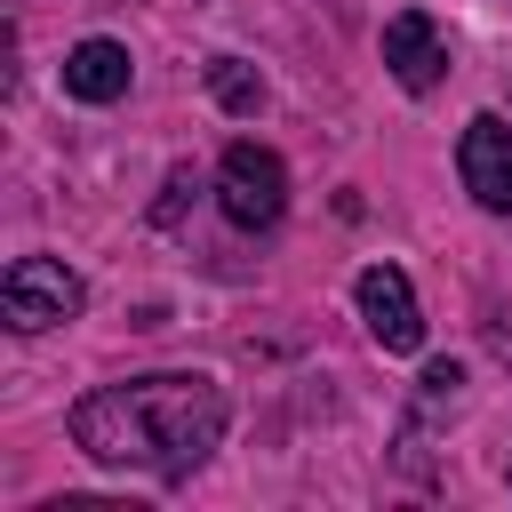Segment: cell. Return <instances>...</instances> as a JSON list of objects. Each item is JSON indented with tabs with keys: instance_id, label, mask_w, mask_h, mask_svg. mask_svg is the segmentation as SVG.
I'll list each match as a JSON object with an SVG mask.
<instances>
[{
	"instance_id": "cell-1",
	"label": "cell",
	"mask_w": 512,
	"mask_h": 512,
	"mask_svg": "<svg viewBox=\"0 0 512 512\" xmlns=\"http://www.w3.org/2000/svg\"><path fill=\"white\" fill-rule=\"evenodd\" d=\"M64 424H72V448L112 464V472L184 480L224 440L232 408L208 376H128V384H104V392L72 400Z\"/></svg>"
},
{
	"instance_id": "cell-2",
	"label": "cell",
	"mask_w": 512,
	"mask_h": 512,
	"mask_svg": "<svg viewBox=\"0 0 512 512\" xmlns=\"http://www.w3.org/2000/svg\"><path fill=\"white\" fill-rule=\"evenodd\" d=\"M216 200H224V216H232L240 232H272V224H280V208H288V168H280V152H272V144H256V136L224 144Z\"/></svg>"
},
{
	"instance_id": "cell-3",
	"label": "cell",
	"mask_w": 512,
	"mask_h": 512,
	"mask_svg": "<svg viewBox=\"0 0 512 512\" xmlns=\"http://www.w3.org/2000/svg\"><path fill=\"white\" fill-rule=\"evenodd\" d=\"M0 312H8V328L40 336V328L80 312V272H64L56 256H16L8 280H0Z\"/></svg>"
},
{
	"instance_id": "cell-4",
	"label": "cell",
	"mask_w": 512,
	"mask_h": 512,
	"mask_svg": "<svg viewBox=\"0 0 512 512\" xmlns=\"http://www.w3.org/2000/svg\"><path fill=\"white\" fill-rule=\"evenodd\" d=\"M456 168H464V192H472L488 216H512V120H496V112L464 120Z\"/></svg>"
},
{
	"instance_id": "cell-5",
	"label": "cell",
	"mask_w": 512,
	"mask_h": 512,
	"mask_svg": "<svg viewBox=\"0 0 512 512\" xmlns=\"http://www.w3.org/2000/svg\"><path fill=\"white\" fill-rule=\"evenodd\" d=\"M352 296H360V320H368V336L384 352H416L424 344V312H416V288H408L400 264H368Z\"/></svg>"
},
{
	"instance_id": "cell-6",
	"label": "cell",
	"mask_w": 512,
	"mask_h": 512,
	"mask_svg": "<svg viewBox=\"0 0 512 512\" xmlns=\"http://www.w3.org/2000/svg\"><path fill=\"white\" fill-rule=\"evenodd\" d=\"M384 64H392V80L408 88V96H424L440 72H448V48H440V24L424 16V8H400L392 24H384Z\"/></svg>"
},
{
	"instance_id": "cell-7",
	"label": "cell",
	"mask_w": 512,
	"mask_h": 512,
	"mask_svg": "<svg viewBox=\"0 0 512 512\" xmlns=\"http://www.w3.org/2000/svg\"><path fill=\"white\" fill-rule=\"evenodd\" d=\"M64 96H80V104L128 96V48H120V40H80V48L64 56Z\"/></svg>"
},
{
	"instance_id": "cell-8",
	"label": "cell",
	"mask_w": 512,
	"mask_h": 512,
	"mask_svg": "<svg viewBox=\"0 0 512 512\" xmlns=\"http://www.w3.org/2000/svg\"><path fill=\"white\" fill-rule=\"evenodd\" d=\"M208 88H216V104H224V112H256V104H264V80H256L248 64H232V56H216V64H208Z\"/></svg>"
},
{
	"instance_id": "cell-9",
	"label": "cell",
	"mask_w": 512,
	"mask_h": 512,
	"mask_svg": "<svg viewBox=\"0 0 512 512\" xmlns=\"http://www.w3.org/2000/svg\"><path fill=\"white\" fill-rule=\"evenodd\" d=\"M192 192H200V184H192V168H168V184H160V208H152V224H160V232H176V224H184V200H192Z\"/></svg>"
}]
</instances>
